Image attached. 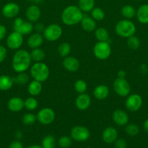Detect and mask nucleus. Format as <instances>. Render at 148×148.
Instances as JSON below:
<instances>
[{"mask_svg":"<svg viewBox=\"0 0 148 148\" xmlns=\"http://www.w3.org/2000/svg\"><path fill=\"white\" fill-rule=\"evenodd\" d=\"M32 59L30 53L26 49H18L14 53L12 60L13 70L17 73L25 72L30 69Z\"/></svg>","mask_w":148,"mask_h":148,"instance_id":"obj_1","label":"nucleus"},{"mask_svg":"<svg viewBox=\"0 0 148 148\" xmlns=\"http://www.w3.org/2000/svg\"><path fill=\"white\" fill-rule=\"evenodd\" d=\"M84 12L76 5H69L65 7L61 14L62 22L68 26H73L81 23Z\"/></svg>","mask_w":148,"mask_h":148,"instance_id":"obj_2","label":"nucleus"},{"mask_svg":"<svg viewBox=\"0 0 148 148\" xmlns=\"http://www.w3.org/2000/svg\"><path fill=\"white\" fill-rule=\"evenodd\" d=\"M115 33L120 37L123 38H128L131 36L135 35L136 27L134 23L131 20L123 19L116 23L115 27Z\"/></svg>","mask_w":148,"mask_h":148,"instance_id":"obj_3","label":"nucleus"},{"mask_svg":"<svg viewBox=\"0 0 148 148\" xmlns=\"http://www.w3.org/2000/svg\"><path fill=\"white\" fill-rule=\"evenodd\" d=\"M30 75L33 79L44 82L49 77V68L44 62H34L30 67Z\"/></svg>","mask_w":148,"mask_h":148,"instance_id":"obj_4","label":"nucleus"},{"mask_svg":"<svg viewBox=\"0 0 148 148\" xmlns=\"http://www.w3.org/2000/svg\"><path fill=\"white\" fill-rule=\"evenodd\" d=\"M112 49L108 41H97L93 48V53L99 60H106L110 56Z\"/></svg>","mask_w":148,"mask_h":148,"instance_id":"obj_5","label":"nucleus"},{"mask_svg":"<svg viewBox=\"0 0 148 148\" xmlns=\"http://www.w3.org/2000/svg\"><path fill=\"white\" fill-rule=\"evenodd\" d=\"M62 27L56 23H52L46 26L44 31L42 33L46 40L49 42H55L59 40L62 35Z\"/></svg>","mask_w":148,"mask_h":148,"instance_id":"obj_6","label":"nucleus"},{"mask_svg":"<svg viewBox=\"0 0 148 148\" xmlns=\"http://www.w3.org/2000/svg\"><path fill=\"white\" fill-rule=\"evenodd\" d=\"M113 90L118 96L124 98L130 94L131 86L126 78L117 77L113 84Z\"/></svg>","mask_w":148,"mask_h":148,"instance_id":"obj_7","label":"nucleus"},{"mask_svg":"<svg viewBox=\"0 0 148 148\" xmlns=\"http://www.w3.org/2000/svg\"><path fill=\"white\" fill-rule=\"evenodd\" d=\"M90 134L89 129L82 125L75 126L71 130V137L72 140L78 143H83L88 140Z\"/></svg>","mask_w":148,"mask_h":148,"instance_id":"obj_8","label":"nucleus"},{"mask_svg":"<svg viewBox=\"0 0 148 148\" xmlns=\"http://www.w3.org/2000/svg\"><path fill=\"white\" fill-rule=\"evenodd\" d=\"M37 121L43 125H49L55 119V113L52 108L46 107L39 110L36 114Z\"/></svg>","mask_w":148,"mask_h":148,"instance_id":"obj_9","label":"nucleus"},{"mask_svg":"<svg viewBox=\"0 0 148 148\" xmlns=\"http://www.w3.org/2000/svg\"><path fill=\"white\" fill-rule=\"evenodd\" d=\"M143 100L140 95L136 93L129 94L125 101V107L131 112L138 111L142 106Z\"/></svg>","mask_w":148,"mask_h":148,"instance_id":"obj_10","label":"nucleus"},{"mask_svg":"<svg viewBox=\"0 0 148 148\" xmlns=\"http://www.w3.org/2000/svg\"><path fill=\"white\" fill-rule=\"evenodd\" d=\"M24 38L21 33L17 31H13L7 36L6 43L9 49L12 50H18L23 45Z\"/></svg>","mask_w":148,"mask_h":148,"instance_id":"obj_11","label":"nucleus"},{"mask_svg":"<svg viewBox=\"0 0 148 148\" xmlns=\"http://www.w3.org/2000/svg\"><path fill=\"white\" fill-rule=\"evenodd\" d=\"M113 122L118 127H125L129 124V116L127 113L122 109H116L112 114Z\"/></svg>","mask_w":148,"mask_h":148,"instance_id":"obj_12","label":"nucleus"},{"mask_svg":"<svg viewBox=\"0 0 148 148\" xmlns=\"http://www.w3.org/2000/svg\"><path fill=\"white\" fill-rule=\"evenodd\" d=\"M25 14H26L27 20L33 23L39 21L41 15V12L40 7L37 4H33L28 7Z\"/></svg>","mask_w":148,"mask_h":148,"instance_id":"obj_13","label":"nucleus"},{"mask_svg":"<svg viewBox=\"0 0 148 148\" xmlns=\"http://www.w3.org/2000/svg\"><path fill=\"white\" fill-rule=\"evenodd\" d=\"M20 6L15 2H9L3 7L2 14L7 18H15L20 12Z\"/></svg>","mask_w":148,"mask_h":148,"instance_id":"obj_14","label":"nucleus"},{"mask_svg":"<svg viewBox=\"0 0 148 148\" xmlns=\"http://www.w3.org/2000/svg\"><path fill=\"white\" fill-rule=\"evenodd\" d=\"M75 106L79 111H86L90 107L91 104V98L86 92L78 94L75 99Z\"/></svg>","mask_w":148,"mask_h":148,"instance_id":"obj_15","label":"nucleus"},{"mask_svg":"<svg viewBox=\"0 0 148 148\" xmlns=\"http://www.w3.org/2000/svg\"><path fill=\"white\" fill-rule=\"evenodd\" d=\"M62 66L64 69L70 72H75L79 69L80 62L74 56H68L63 58Z\"/></svg>","mask_w":148,"mask_h":148,"instance_id":"obj_16","label":"nucleus"},{"mask_svg":"<svg viewBox=\"0 0 148 148\" xmlns=\"http://www.w3.org/2000/svg\"><path fill=\"white\" fill-rule=\"evenodd\" d=\"M44 38L43 34L39 33H32L29 35V37L27 40V44L30 49H37L41 48V46L43 45L44 41Z\"/></svg>","mask_w":148,"mask_h":148,"instance_id":"obj_17","label":"nucleus"},{"mask_svg":"<svg viewBox=\"0 0 148 148\" xmlns=\"http://www.w3.org/2000/svg\"><path fill=\"white\" fill-rule=\"evenodd\" d=\"M118 131L115 127H107L102 133V139L107 144H112L118 139Z\"/></svg>","mask_w":148,"mask_h":148,"instance_id":"obj_18","label":"nucleus"},{"mask_svg":"<svg viewBox=\"0 0 148 148\" xmlns=\"http://www.w3.org/2000/svg\"><path fill=\"white\" fill-rule=\"evenodd\" d=\"M7 108L12 112H20L24 108V100L20 97H12L7 102Z\"/></svg>","mask_w":148,"mask_h":148,"instance_id":"obj_19","label":"nucleus"},{"mask_svg":"<svg viewBox=\"0 0 148 148\" xmlns=\"http://www.w3.org/2000/svg\"><path fill=\"white\" fill-rule=\"evenodd\" d=\"M80 23L83 30L88 33L94 31L97 28V21H95L91 16L84 15Z\"/></svg>","mask_w":148,"mask_h":148,"instance_id":"obj_20","label":"nucleus"},{"mask_svg":"<svg viewBox=\"0 0 148 148\" xmlns=\"http://www.w3.org/2000/svg\"><path fill=\"white\" fill-rule=\"evenodd\" d=\"M94 97L97 100L102 101L106 99L110 95V89L105 85H99L95 87L93 91Z\"/></svg>","mask_w":148,"mask_h":148,"instance_id":"obj_21","label":"nucleus"},{"mask_svg":"<svg viewBox=\"0 0 148 148\" xmlns=\"http://www.w3.org/2000/svg\"><path fill=\"white\" fill-rule=\"evenodd\" d=\"M136 19L141 24H148V4H144L136 10Z\"/></svg>","mask_w":148,"mask_h":148,"instance_id":"obj_22","label":"nucleus"},{"mask_svg":"<svg viewBox=\"0 0 148 148\" xmlns=\"http://www.w3.org/2000/svg\"><path fill=\"white\" fill-rule=\"evenodd\" d=\"M13 29L15 31L21 33L23 36H27V35H30L33 33V30H34V25L31 22L28 21V20H24L18 27H15Z\"/></svg>","mask_w":148,"mask_h":148,"instance_id":"obj_23","label":"nucleus"},{"mask_svg":"<svg viewBox=\"0 0 148 148\" xmlns=\"http://www.w3.org/2000/svg\"><path fill=\"white\" fill-rule=\"evenodd\" d=\"M42 89H43L42 82L35 80V79L30 81L28 85V92L30 94V96L35 97L40 95Z\"/></svg>","mask_w":148,"mask_h":148,"instance_id":"obj_24","label":"nucleus"},{"mask_svg":"<svg viewBox=\"0 0 148 148\" xmlns=\"http://www.w3.org/2000/svg\"><path fill=\"white\" fill-rule=\"evenodd\" d=\"M14 78L8 75H1L0 76V90L2 91H7L11 89L14 85Z\"/></svg>","mask_w":148,"mask_h":148,"instance_id":"obj_25","label":"nucleus"},{"mask_svg":"<svg viewBox=\"0 0 148 148\" xmlns=\"http://www.w3.org/2000/svg\"><path fill=\"white\" fill-rule=\"evenodd\" d=\"M94 37L98 41H108L110 35L107 30L104 27H97L94 30Z\"/></svg>","mask_w":148,"mask_h":148,"instance_id":"obj_26","label":"nucleus"},{"mask_svg":"<svg viewBox=\"0 0 148 148\" xmlns=\"http://www.w3.org/2000/svg\"><path fill=\"white\" fill-rule=\"evenodd\" d=\"M120 12H121L122 16L124 17V19L131 20L136 16V10L133 6L130 5V4H126L122 7Z\"/></svg>","mask_w":148,"mask_h":148,"instance_id":"obj_27","label":"nucleus"},{"mask_svg":"<svg viewBox=\"0 0 148 148\" xmlns=\"http://www.w3.org/2000/svg\"><path fill=\"white\" fill-rule=\"evenodd\" d=\"M95 5V0H78V7L83 12H90Z\"/></svg>","mask_w":148,"mask_h":148,"instance_id":"obj_28","label":"nucleus"},{"mask_svg":"<svg viewBox=\"0 0 148 148\" xmlns=\"http://www.w3.org/2000/svg\"><path fill=\"white\" fill-rule=\"evenodd\" d=\"M30 55L32 62H40L44 59L46 54L43 49H41V48H37V49H32L31 51L30 52Z\"/></svg>","mask_w":148,"mask_h":148,"instance_id":"obj_29","label":"nucleus"},{"mask_svg":"<svg viewBox=\"0 0 148 148\" xmlns=\"http://www.w3.org/2000/svg\"><path fill=\"white\" fill-rule=\"evenodd\" d=\"M38 106H39V102L33 96L28 97L24 101V108L28 111H35Z\"/></svg>","mask_w":148,"mask_h":148,"instance_id":"obj_30","label":"nucleus"},{"mask_svg":"<svg viewBox=\"0 0 148 148\" xmlns=\"http://www.w3.org/2000/svg\"><path fill=\"white\" fill-rule=\"evenodd\" d=\"M71 52V46L70 43L67 42L60 43L57 48V53L62 58H65L69 56Z\"/></svg>","mask_w":148,"mask_h":148,"instance_id":"obj_31","label":"nucleus"},{"mask_svg":"<svg viewBox=\"0 0 148 148\" xmlns=\"http://www.w3.org/2000/svg\"><path fill=\"white\" fill-rule=\"evenodd\" d=\"M90 12H91V17L97 22L102 21L105 17V13L101 7H94Z\"/></svg>","mask_w":148,"mask_h":148,"instance_id":"obj_32","label":"nucleus"},{"mask_svg":"<svg viewBox=\"0 0 148 148\" xmlns=\"http://www.w3.org/2000/svg\"><path fill=\"white\" fill-rule=\"evenodd\" d=\"M126 44H127V46L131 50L135 51L137 50L140 47L141 42L139 38L135 36V35H133V36L128 38L127 40H126Z\"/></svg>","mask_w":148,"mask_h":148,"instance_id":"obj_33","label":"nucleus"},{"mask_svg":"<svg viewBox=\"0 0 148 148\" xmlns=\"http://www.w3.org/2000/svg\"><path fill=\"white\" fill-rule=\"evenodd\" d=\"M56 145V140L55 137L51 134L45 136L41 142V146L43 148H55Z\"/></svg>","mask_w":148,"mask_h":148,"instance_id":"obj_34","label":"nucleus"},{"mask_svg":"<svg viewBox=\"0 0 148 148\" xmlns=\"http://www.w3.org/2000/svg\"><path fill=\"white\" fill-rule=\"evenodd\" d=\"M29 75L26 72H20L17 73V76L14 78V82L17 85H25L29 82Z\"/></svg>","mask_w":148,"mask_h":148,"instance_id":"obj_35","label":"nucleus"},{"mask_svg":"<svg viewBox=\"0 0 148 148\" xmlns=\"http://www.w3.org/2000/svg\"><path fill=\"white\" fill-rule=\"evenodd\" d=\"M125 132L130 137H134L139 133V127L137 124L131 123L125 126Z\"/></svg>","mask_w":148,"mask_h":148,"instance_id":"obj_36","label":"nucleus"},{"mask_svg":"<svg viewBox=\"0 0 148 148\" xmlns=\"http://www.w3.org/2000/svg\"><path fill=\"white\" fill-rule=\"evenodd\" d=\"M87 88H88V85H87L86 81H84V79H79L75 81V82L74 83V89H75V92H78V94L86 92L87 90Z\"/></svg>","mask_w":148,"mask_h":148,"instance_id":"obj_37","label":"nucleus"},{"mask_svg":"<svg viewBox=\"0 0 148 148\" xmlns=\"http://www.w3.org/2000/svg\"><path fill=\"white\" fill-rule=\"evenodd\" d=\"M37 121V118H36V115L33 114V113L29 112L26 113L23 115V118H22V122L24 125L26 126H30L32 124H35V122Z\"/></svg>","mask_w":148,"mask_h":148,"instance_id":"obj_38","label":"nucleus"},{"mask_svg":"<svg viewBox=\"0 0 148 148\" xmlns=\"http://www.w3.org/2000/svg\"><path fill=\"white\" fill-rule=\"evenodd\" d=\"M72 138L68 136H62L58 140V145L61 148H68L72 144Z\"/></svg>","mask_w":148,"mask_h":148,"instance_id":"obj_39","label":"nucleus"},{"mask_svg":"<svg viewBox=\"0 0 148 148\" xmlns=\"http://www.w3.org/2000/svg\"><path fill=\"white\" fill-rule=\"evenodd\" d=\"M114 144L115 148H126L127 147V143L123 138H118Z\"/></svg>","mask_w":148,"mask_h":148,"instance_id":"obj_40","label":"nucleus"},{"mask_svg":"<svg viewBox=\"0 0 148 148\" xmlns=\"http://www.w3.org/2000/svg\"><path fill=\"white\" fill-rule=\"evenodd\" d=\"M7 55V49L2 45H0V64L5 60Z\"/></svg>","mask_w":148,"mask_h":148,"instance_id":"obj_41","label":"nucleus"},{"mask_svg":"<svg viewBox=\"0 0 148 148\" xmlns=\"http://www.w3.org/2000/svg\"><path fill=\"white\" fill-rule=\"evenodd\" d=\"M45 26L43 23H37L36 25H34V30H36V33H43L45 29Z\"/></svg>","mask_w":148,"mask_h":148,"instance_id":"obj_42","label":"nucleus"},{"mask_svg":"<svg viewBox=\"0 0 148 148\" xmlns=\"http://www.w3.org/2000/svg\"><path fill=\"white\" fill-rule=\"evenodd\" d=\"M9 148H23V145L20 140H14L10 143Z\"/></svg>","mask_w":148,"mask_h":148,"instance_id":"obj_43","label":"nucleus"},{"mask_svg":"<svg viewBox=\"0 0 148 148\" xmlns=\"http://www.w3.org/2000/svg\"><path fill=\"white\" fill-rule=\"evenodd\" d=\"M7 33V30L6 27L3 25H0V40H3L6 37Z\"/></svg>","mask_w":148,"mask_h":148,"instance_id":"obj_44","label":"nucleus"},{"mask_svg":"<svg viewBox=\"0 0 148 148\" xmlns=\"http://www.w3.org/2000/svg\"><path fill=\"white\" fill-rule=\"evenodd\" d=\"M139 70H140L141 73L143 74V75H146L148 72V67L146 64H142L139 66Z\"/></svg>","mask_w":148,"mask_h":148,"instance_id":"obj_45","label":"nucleus"},{"mask_svg":"<svg viewBox=\"0 0 148 148\" xmlns=\"http://www.w3.org/2000/svg\"><path fill=\"white\" fill-rule=\"evenodd\" d=\"M118 77L119 78H126V72H125L124 70H123V69H120V70H119L118 72Z\"/></svg>","mask_w":148,"mask_h":148,"instance_id":"obj_46","label":"nucleus"},{"mask_svg":"<svg viewBox=\"0 0 148 148\" xmlns=\"http://www.w3.org/2000/svg\"><path fill=\"white\" fill-rule=\"evenodd\" d=\"M142 127H143V130H145L147 133H148V119H147L144 121Z\"/></svg>","mask_w":148,"mask_h":148,"instance_id":"obj_47","label":"nucleus"},{"mask_svg":"<svg viewBox=\"0 0 148 148\" xmlns=\"http://www.w3.org/2000/svg\"><path fill=\"white\" fill-rule=\"evenodd\" d=\"M15 137L17 139V140H20V139H21L22 137H23V133H22L20 131L16 132Z\"/></svg>","mask_w":148,"mask_h":148,"instance_id":"obj_48","label":"nucleus"},{"mask_svg":"<svg viewBox=\"0 0 148 148\" xmlns=\"http://www.w3.org/2000/svg\"><path fill=\"white\" fill-rule=\"evenodd\" d=\"M27 148H43L42 146L39 145H31L28 146Z\"/></svg>","mask_w":148,"mask_h":148,"instance_id":"obj_49","label":"nucleus"},{"mask_svg":"<svg viewBox=\"0 0 148 148\" xmlns=\"http://www.w3.org/2000/svg\"><path fill=\"white\" fill-rule=\"evenodd\" d=\"M30 1H31L32 2L34 3L35 4H38V3H40L42 0H30Z\"/></svg>","mask_w":148,"mask_h":148,"instance_id":"obj_50","label":"nucleus"},{"mask_svg":"<svg viewBox=\"0 0 148 148\" xmlns=\"http://www.w3.org/2000/svg\"><path fill=\"white\" fill-rule=\"evenodd\" d=\"M135 1H141V0H135Z\"/></svg>","mask_w":148,"mask_h":148,"instance_id":"obj_51","label":"nucleus"}]
</instances>
